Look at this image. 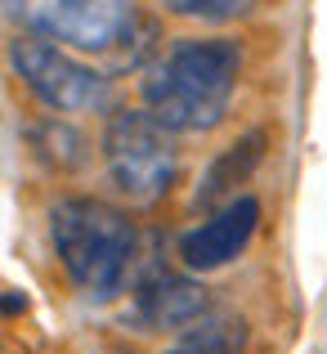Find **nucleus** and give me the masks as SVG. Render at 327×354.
<instances>
[{
    "mask_svg": "<svg viewBox=\"0 0 327 354\" xmlns=\"http://www.w3.org/2000/svg\"><path fill=\"white\" fill-rule=\"evenodd\" d=\"M207 314V292L189 278L175 274H153L144 287L135 292V323L144 332H175V328H193Z\"/></svg>",
    "mask_w": 327,
    "mask_h": 354,
    "instance_id": "7",
    "label": "nucleus"
},
{
    "mask_svg": "<svg viewBox=\"0 0 327 354\" xmlns=\"http://www.w3.org/2000/svg\"><path fill=\"white\" fill-rule=\"evenodd\" d=\"M242 72V50L224 36L180 41L148 68L144 108L175 135L216 130L233 104Z\"/></svg>",
    "mask_w": 327,
    "mask_h": 354,
    "instance_id": "1",
    "label": "nucleus"
},
{
    "mask_svg": "<svg viewBox=\"0 0 327 354\" xmlns=\"http://www.w3.org/2000/svg\"><path fill=\"white\" fill-rule=\"evenodd\" d=\"M242 346H247V328L238 319H207L184 328V337L162 354H242Z\"/></svg>",
    "mask_w": 327,
    "mask_h": 354,
    "instance_id": "9",
    "label": "nucleus"
},
{
    "mask_svg": "<svg viewBox=\"0 0 327 354\" xmlns=\"http://www.w3.org/2000/svg\"><path fill=\"white\" fill-rule=\"evenodd\" d=\"M36 139H50V148H41L50 162H59V166H81L86 162V139L77 135V130H68V126H41L36 130Z\"/></svg>",
    "mask_w": 327,
    "mask_h": 354,
    "instance_id": "11",
    "label": "nucleus"
},
{
    "mask_svg": "<svg viewBox=\"0 0 327 354\" xmlns=\"http://www.w3.org/2000/svg\"><path fill=\"white\" fill-rule=\"evenodd\" d=\"M50 242L68 278L95 301H108L126 287L135 269L139 234L126 211L99 198H63L50 211Z\"/></svg>",
    "mask_w": 327,
    "mask_h": 354,
    "instance_id": "2",
    "label": "nucleus"
},
{
    "mask_svg": "<svg viewBox=\"0 0 327 354\" xmlns=\"http://www.w3.org/2000/svg\"><path fill=\"white\" fill-rule=\"evenodd\" d=\"M260 157H265V135H260V130H251V135H242L238 144H229L216 162L207 166V175H202L198 198H193V202H198V207H211V202L229 198L238 184L251 180V171L260 166Z\"/></svg>",
    "mask_w": 327,
    "mask_h": 354,
    "instance_id": "8",
    "label": "nucleus"
},
{
    "mask_svg": "<svg viewBox=\"0 0 327 354\" xmlns=\"http://www.w3.org/2000/svg\"><path fill=\"white\" fill-rule=\"evenodd\" d=\"M171 14L193 18V23H233V18L251 14L256 0H162Z\"/></svg>",
    "mask_w": 327,
    "mask_h": 354,
    "instance_id": "10",
    "label": "nucleus"
},
{
    "mask_svg": "<svg viewBox=\"0 0 327 354\" xmlns=\"http://www.w3.org/2000/svg\"><path fill=\"white\" fill-rule=\"evenodd\" d=\"M9 68L50 113H99L108 104L104 72H95L72 50L45 41V36L27 32L18 41H9Z\"/></svg>",
    "mask_w": 327,
    "mask_h": 354,
    "instance_id": "5",
    "label": "nucleus"
},
{
    "mask_svg": "<svg viewBox=\"0 0 327 354\" xmlns=\"http://www.w3.org/2000/svg\"><path fill=\"white\" fill-rule=\"evenodd\" d=\"M256 225H260V202L251 193L233 198L229 207H220L211 220H202L198 229L180 238V260L198 274H211V269H224L247 251V242L256 238Z\"/></svg>",
    "mask_w": 327,
    "mask_h": 354,
    "instance_id": "6",
    "label": "nucleus"
},
{
    "mask_svg": "<svg viewBox=\"0 0 327 354\" xmlns=\"http://www.w3.org/2000/svg\"><path fill=\"white\" fill-rule=\"evenodd\" d=\"M104 166L121 198L139 202V207L166 198L171 184L180 180L175 130H166L148 108L144 113L139 108H121L104 126Z\"/></svg>",
    "mask_w": 327,
    "mask_h": 354,
    "instance_id": "4",
    "label": "nucleus"
},
{
    "mask_svg": "<svg viewBox=\"0 0 327 354\" xmlns=\"http://www.w3.org/2000/svg\"><path fill=\"white\" fill-rule=\"evenodd\" d=\"M5 18L77 54H126L144 36L135 0H0Z\"/></svg>",
    "mask_w": 327,
    "mask_h": 354,
    "instance_id": "3",
    "label": "nucleus"
}]
</instances>
